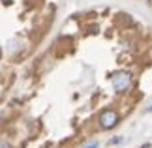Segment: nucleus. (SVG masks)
Listing matches in <instances>:
<instances>
[{"mask_svg":"<svg viewBox=\"0 0 152 148\" xmlns=\"http://www.w3.org/2000/svg\"><path fill=\"white\" fill-rule=\"evenodd\" d=\"M111 81H113V88L116 94H124L126 90H130L133 79H132L130 71H116V73H113Z\"/></svg>","mask_w":152,"mask_h":148,"instance_id":"f257e3e1","label":"nucleus"},{"mask_svg":"<svg viewBox=\"0 0 152 148\" xmlns=\"http://www.w3.org/2000/svg\"><path fill=\"white\" fill-rule=\"evenodd\" d=\"M120 122V114L115 109H105L100 114V128L102 129H113Z\"/></svg>","mask_w":152,"mask_h":148,"instance_id":"f03ea898","label":"nucleus"},{"mask_svg":"<svg viewBox=\"0 0 152 148\" xmlns=\"http://www.w3.org/2000/svg\"><path fill=\"white\" fill-rule=\"evenodd\" d=\"M0 148H11V144L6 143V141H0Z\"/></svg>","mask_w":152,"mask_h":148,"instance_id":"7ed1b4c3","label":"nucleus"},{"mask_svg":"<svg viewBox=\"0 0 152 148\" xmlns=\"http://www.w3.org/2000/svg\"><path fill=\"white\" fill-rule=\"evenodd\" d=\"M83 148H98V143H88V144H85Z\"/></svg>","mask_w":152,"mask_h":148,"instance_id":"20e7f679","label":"nucleus"},{"mask_svg":"<svg viewBox=\"0 0 152 148\" xmlns=\"http://www.w3.org/2000/svg\"><path fill=\"white\" fill-rule=\"evenodd\" d=\"M2 2H4V4H11V2H13V0H2Z\"/></svg>","mask_w":152,"mask_h":148,"instance_id":"39448f33","label":"nucleus"}]
</instances>
